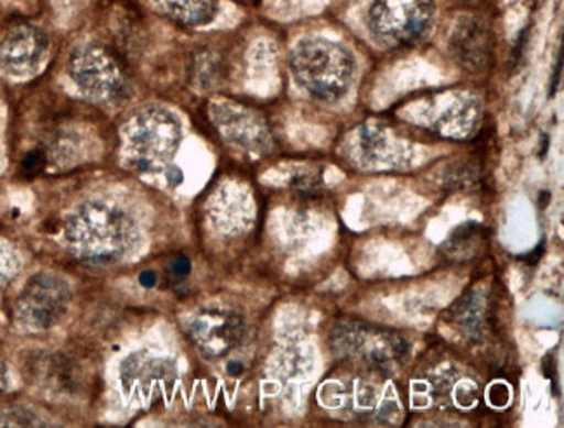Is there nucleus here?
Returning <instances> with one entry per match:
<instances>
[{"mask_svg": "<svg viewBox=\"0 0 564 428\" xmlns=\"http://www.w3.org/2000/svg\"><path fill=\"white\" fill-rule=\"evenodd\" d=\"M63 240L77 261L111 265L140 246V228L122 208L105 201H86L66 219Z\"/></svg>", "mask_w": 564, "mask_h": 428, "instance_id": "1", "label": "nucleus"}, {"mask_svg": "<svg viewBox=\"0 0 564 428\" xmlns=\"http://www.w3.org/2000/svg\"><path fill=\"white\" fill-rule=\"evenodd\" d=\"M74 375V367L63 355L47 354L33 363V380L47 391H70L75 385Z\"/></svg>", "mask_w": 564, "mask_h": 428, "instance_id": "17", "label": "nucleus"}, {"mask_svg": "<svg viewBox=\"0 0 564 428\" xmlns=\"http://www.w3.org/2000/svg\"><path fill=\"white\" fill-rule=\"evenodd\" d=\"M434 21V0H373L367 14L370 37L389 51L422 44L433 32Z\"/></svg>", "mask_w": 564, "mask_h": 428, "instance_id": "4", "label": "nucleus"}, {"mask_svg": "<svg viewBox=\"0 0 564 428\" xmlns=\"http://www.w3.org/2000/svg\"><path fill=\"white\" fill-rule=\"evenodd\" d=\"M47 421L41 420L37 413L26 408L0 409V427H47Z\"/></svg>", "mask_w": 564, "mask_h": 428, "instance_id": "20", "label": "nucleus"}, {"mask_svg": "<svg viewBox=\"0 0 564 428\" xmlns=\"http://www.w3.org/2000/svg\"><path fill=\"white\" fill-rule=\"evenodd\" d=\"M160 13L183 26L209 25L219 11V0H153Z\"/></svg>", "mask_w": 564, "mask_h": 428, "instance_id": "16", "label": "nucleus"}, {"mask_svg": "<svg viewBox=\"0 0 564 428\" xmlns=\"http://www.w3.org/2000/svg\"><path fill=\"white\" fill-rule=\"evenodd\" d=\"M45 165H47V153L44 150H33L21 162V172L26 177L37 176L44 171Z\"/></svg>", "mask_w": 564, "mask_h": 428, "instance_id": "21", "label": "nucleus"}, {"mask_svg": "<svg viewBox=\"0 0 564 428\" xmlns=\"http://www.w3.org/2000/svg\"><path fill=\"white\" fill-rule=\"evenodd\" d=\"M176 367L171 361L152 358L148 354H134L120 367V376L126 391L148 396L159 385H171Z\"/></svg>", "mask_w": 564, "mask_h": 428, "instance_id": "13", "label": "nucleus"}, {"mask_svg": "<svg viewBox=\"0 0 564 428\" xmlns=\"http://www.w3.org/2000/svg\"><path fill=\"white\" fill-rule=\"evenodd\" d=\"M442 99L440 113H431V131L454 141L473 138L481 123V101L467 92H454Z\"/></svg>", "mask_w": 564, "mask_h": 428, "instance_id": "12", "label": "nucleus"}, {"mask_svg": "<svg viewBox=\"0 0 564 428\" xmlns=\"http://www.w3.org/2000/svg\"><path fill=\"white\" fill-rule=\"evenodd\" d=\"M9 376H8V367L6 364L0 361V394L8 388Z\"/></svg>", "mask_w": 564, "mask_h": 428, "instance_id": "24", "label": "nucleus"}, {"mask_svg": "<svg viewBox=\"0 0 564 428\" xmlns=\"http://www.w3.org/2000/svg\"><path fill=\"white\" fill-rule=\"evenodd\" d=\"M210 120L228 143L246 152L264 155L273 146V135L267 119L258 110L243 107L240 102H213Z\"/></svg>", "mask_w": 564, "mask_h": 428, "instance_id": "9", "label": "nucleus"}, {"mask_svg": "<svg viewBox=\"0 0 564 428\" xmlns=\"http://www.w3.org/2000/svg\"><path fill=\"white\" fill-rule=\"evenodd\" d=\"M68 74L75 86L102 105H120L132 95L131 77L113 51L105 45H80L72 53Z\"/></svg>", "mask_w": 564, "mask_h": 428, "instance_id": "5", "label": "nucleus"}, {"mask_svg": "<svg viewBox=\"0 0 564 428\" xmlns=\"http://www.w3.org/2000/svg\"><path fill=\"white\" fill-rule=\"evenodd\" d=\"M332 351L344 360L358 361L372 370L400 363L409 354L401 334L361 322H340L330 334Z\"/></svg>", "mask_w": 564, "mask_h": 428, "instance_id": "6", "label": "nucleus"}, {"mask_svg": "<svg viewBox=\"0 0 564 428\" xmlns=\"http://www.w3.org/2000/svg\"><path fill=\"white\" fill-rule=\"evenodd\" d=\"M47 51V35L37 26L21 23L0 39V68L11 77H29L41 68Z\"/></svg>", "mask_w": 564, "mask_h": 428, "instance_id": "10", "label": "nucleus"}, {"mask_svg": "<svg viewBox=\"0 0 564 428\" xmlns=\"http://www.w3.org/2000/svg\"><path fill=\"white\" fill-rule=\"evenodd\" d=\"M247 325L234 310L200 309L186 322V333L205 360H221L246 339Z\"/></svg>", "mask_w": 564, "mask_h": 428, "instance_id": "8", "label": "nucleus"}, {"mask_svg": "<svg viewBox=\"0 0 564 428\" xmlns=\"http://www.w3.org/2000/svg\"><path fill=\"white\" fill-rule=\"evenodd\" d=\"M193 75L195 83L204 89H213L219 86L225 77V66H223L221 57L214 53H204L197 57L195 66H193Z\"/></svg>", "mask_w": 564, "mask_h": 428, "instance_id": "19", "label": "nucleus"}, {"mask_svg": "<svg viewBox=\"0 0 564 428\" xmlns=\"http://www.w3.org/2000/svg\"><path fill=\"white\" fill-rule=\"evenodd\" d=\"M291 72L295 83L311 98L337 102L348 96L356 77V59L340 42L325 37H306L291 53Z\"/></svg>", "mask_w": 564, "mask_h": 428, "instance_id": "2", "label": "nucleus"}, {"mask_svg": "<svg viewBox=\"0 0 564 428\" xmlns=\"http://www.w3.org/2000/svg\"><path fill=\"white\" fill-rule=\"evenodd\" d=\"M72 303V286L56 273L30 277L17 298V318L32 330H50L65 318Z\"/></svg>", "mask_w": 564, "mask_h": 428, "instance_id": "7", "label": "nucleus"}, {"mask_svg": "<svg viewBox=\"0 0 564 428\" xmlns=\"http://www.w3.org/2000/svg\"><path fill=\"white\" fill-rule=\"evenodd\" d=\"M189 273H192V262L188 259L177 257L176 261L172 262L171 274L176 279H184Z\"/></svg>", "mask_w": 564, "mask_h": 428, "instance_id": "22", "label": "nucleus"}, {"mask_svg": "<svg viewBox=\"0 0 564 428\" xmlns=\"http://www.w3.org/2000/svg\"><path fill=\"white\" fill-rule=\"evenodd\" d=\"M123 162L135 172L167 168L183 141V127L172 111L144 107L129 117L122 132Z\"/></svg>", "mask_w": 564, "mask_h": 428, "instance_id": "3", "label": "nucleus"}, {"mask_svg": "<svg viewBox=\"0 0 564 428\" xmlns=\"http://www.w3.org/2000/svg\"><path fill=\"white\" fill-rule=\"evenodd\" d=\"M228 370H229V373H231V375H240L241 370H243V367H241V364L234 363V364H229Z\"/></svg>", "mask_w": 564, "mask_h": 428, "instance_id": "25", "label": "nucleus"}, {"mask_svg": "<svg viewBox=\"0 0 564 428\" xmlns=\"http://www.w3.org/2000/svg\"><path fill=\"white\" fill-rule=\"evenodd\" d=\"M448 45L452 57L467 72H482L494 59V32L487 20L476 14L458 18Z\"/></svg>", "mask_w": 564, "mask_h": 428, "instance_id": "11", "label": "nucleus"}, {"mask_svg": "<svg viewBox=\"0 0 564 428\" xmlns=\"http://www.w3.org/2000/svg\"><path fill=\"white\" fill-rule=\"evenodd\" d=\"M140 282L147 288H152L156 283V274L152 273V271H147V273L141 274Z\"/></svg>", "mask_w": 564, "mask_h": 428, "instance_id": "23", "label": "nucleus"}, {"mask_svg": "<svg viewBox=\"0 0 564 428\" xmlns=\"http://www.w3.org/2000/svg\"><path fill=\"white\" fill-rule=\"evenodd\" d=\"M451 321L470 340H479L485 337L488 325H490L488 295L481 294V290H470L469 294L464 295L452 307Z\"/></svg>", "mask_w": 564, "mask_h": 428, "instance_id": "14", "label": "nucleus"}, {"mask_svg": "<svg viewBox=\"0 0 564 428\" xmlns=\"http://www.w3.org/2000/svg\"><path fill=\"white\" fill-rule=\"evenodd\" d=\"M487 229L478 222H466L452 231L451 237L443 241V257L451 262H467L478 257L487 249Z\"/></svg>", "mask_w": 564, "mask_h": 428, "instance_id": "15", "label": "nucleus"}, {"mask_svg": "<svg viewBox=\"0 0 564 428\" xmlns=\"http://www.w3.org/2000/svg\"><path fill=\"white\" fill-rule=\"evenodd\" d=\"M481 179V168L475 160H460L445 172V186L451 191H466L475 188Z\"/></svg>", "mask_w": 564, "mask_h": 428, "instance_id": "18", "label": "nucleus"}]
</instances>
